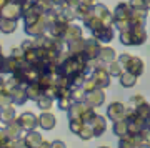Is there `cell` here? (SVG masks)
I'll return each instance as SVG.
<instances>
[{
    "instance_id": "obj_1",
    "label": "cell",
    "mask_w": 150,
    "mask_h": 148,
    "mask_svg": "<svg viewBox=\"0 0 150 148\" xmlns=\"http://www.w3.org/2000/svg\"><path fill=\"white\" fill-rule=\"evenodd\" d=\"M120 42L123 45H144L147 42V32L144 25H130L127 30L120 32Z\"/></svg>"
},
{
    "instance_id": "obj_2",
    "label": "cell",
    "mask_w": 150,
    "mask_h": 148,
    "mask_svg": "<svg viewBox=\"0 0 150 148\" xmlns=\"http://www.w3.org/2000/svg\"><path fill=\"white\" fill-rule=\"evenodd\" d=\"M130 13H132V7L129 2H122L115 7L113 10V25L117 27L118 32L127 30L130 27Z\"/></svg>"
},
{
    "instance_id": "obj_3",
    "label": "cell",
    "mask_w": 150,
    "mask_h": 148,
    "mask_svg": "<svg viewBox=\"0 0 150 148\" xmlns=\"http://www.w3.org/2000/svg\"><path fill=\"white\" fill-rule=\"evenodd\" d=\"M67 113H69V118H80L85 123H88L95 116V108L90 106L87 101H74Z\"/></svg>"
},
{
    "instance_id": "obj_4",
    "label": "cell",
    "mask_w": 150,
    "mask_h": 148,
    "mask_svg": "<svg viewBox=\"0 0 150 148\" xmlns=\"http://www.w3.org/2000/svg\"><path fill=\"white\" fill-rule=\"evenodd\" d=\"M23 28H25V33L30 35L32 38L42 37V35L47 33V22H45V17L40 15V17H37L33 22L23 23Z\"/></svg>"
},
{
    "instance_id": "obj_5",
    "label": "cell",
    "mask_w": 150,
    "mask_h": 148,
    "mask_svg": "<svg viewBox=\"0 0 150 148\" xmlns=\"http://www.w3.org/2000/svg\"><path fill=\"white\" fill-rule=\"evenodd\" d=\"M93 82H95V85H97V88H108L110 87V73H108V70H107V67H97V68H93L92 70V73L88 75Z\"/></svg>"
},
{
    "instance_id": "obj_6",
    "label": "cell",
    "mask_w": 150,
    "mask_h": 148,
    "mask_svg": "<svg viewBox=\"0 0 150 148\" xmlns=\"http://www.w3.org/2000/svg\"><path fill=\"white\" fill-rule=\"evenodd\" d=\"M92 37L97 38L100 43H110L115 38V32H113V27L112 25H102L98 27L97 30L92 32Z\"/></svg>"
},
{
    "instance_id": "obj_7",
    "label": "cell",
    "mask_w": 150,
    "mask_h": 148,
    "mask_svg": "<svg viewBox=\"0 0 150 148\" xmlns=\"http://www.w3.org/2000/svg\"><path fill=\"white\" fill-rule=\"evenodd\" d=\"M125 108H127V106L123 105V103H120V101H112V103L107 106V118L112 120V122L123 120V118H125Z\"/></svg>"
},
{
    "instance_id": "obj_8",
    "label": "cell",
    "mask_w": 150,
    "mask_h": 148,
    "mask_svg": "<svg viewBox=\"0 0 150 148\" xmlns=\"http://www.w3.org/2000/svg\"><path fill=\"white\" fill-rule=\"evenodd\" d=\"M93 15H97L102 20L103 25H112L113 27V13L108 10L103 4H93Z\"/></svg>"
},
{
    "instance_id": "obj_9",
    "label": "cell",
    "mask_w": 150,
    "mask_h": 148,
    "mask_svg": "<svg viewBox=\"0 0 150 148\" xmlns=\"http://www.w3.org/2000/svg\"><path fill=\"white\" fill-rule=\"evenodd\" d=\"M17 122L20 123V127L23 128V132H30V130H35L38 127L37 125V116L33 115V111H23Z\"/></svg>"
},
{
    "instance_id": "obj_10",
    "label": "cell",
    "mask_w": 150,
    "mask_h": 148,
    "mask_svg": "<svg viewBox=\"0 0 150 148\" xmlns=\"http://www.w3.org/2000/svg\"><path fill=\"white\" fill-rule=\"evenodd\" d=\"M85 101L90 106H93V108L102 106L103 101H105V92H103V88H95V90L85 93Z\"/></svg>"
},
{
    "instance_id": "obj_11",
    "label": "cell",
    "mask_w": 150,
    "mask_h": 148,
    "mask_svg": "<svg viewBox=\"0 0 150 148\" xmlns=\"http://www.w3.org/2000/svg\"><path fill=\"white\" fill-rule=\"evenodd\" d=\"M100 48H102V43L98 42L97 38H85V47H83V53H85L88 60H93V58L98 57L100 53Z\"/></svg>"
},
{
    "instance_id": "obj_12",
    "label": "cell",
    "mask_w": 150,
    "mask_h": 148,
    "mask_svg": "<svg viewBox=\"0 0 150 148\" xmlns=\"http://www.w3.org/2000/svg\"><path fill=\"white\" fill-rule=\"evenodd\" d=\"M37 125L42 130H52L57 125V118H55L54 113H50L47 110V111H43V113H40V116H37Z\"/></svg>"
},
{
    "instance_id": "obj_13",
    "label": "cell",
    "mask_w": 150,
    "mask_h": 148,
    "mask_svg": "<svg viewBox=\"0 0 150 148\" xmlns=\"http://www.w3.org/2000/svg\"><path fill=\"white\" fill-rule=\"evenodd\" d=\"M0 15L4 17V18L18 20V18H22V8H20L18 4H12V2H8V4L0 10Z\"/></svg>"
},
{
    "instance_id": "obj_14",
    "label": "cell",
    "mask_w": 150,
    "mask_h": 148,
    "mask_svg": "<svg viewBox=\"0 0 150 148\" xmlns=\"http://www.w3.org/2000/svg\"><path fill=\"white\" fill-rule=\"evenodd\" d=\"M88 123H90L92 130H93V137H100L107 130V118L102 115H98V113H95V116Z\"/></svg>"
},
{
    "instance_id": "obj_15",
    "label": "cell",
    "mask_w": 150,
    "mask_h": 148,
    "mask_svg": "<svg viewBox=\"0 0 150 148\" xmlns=\"http://www.w3.org/2000/svg\"><path fill=\"white\" fill-rule=\"evenodd\" d=\"M82 33H83V30H82L80 25H77V23H69L67 30H65V35H64V42L70 43V42L79 40V38H83Z\"/></svg>"
},
{
    "instance_id": "obj_16",
    "label": "cell",
    "mask_w": 150,
    "mask_h": 148,
    "mask_svg": "<svg viewBox=\"0 0 150 148\" xmlns=\"http://www.w3.org/2000/svg\"><path fill=\"white\" fill-rule=\"evenodd\" d=\"M144 68H145V65L144 62H142V58L140 57H130L129 60V63H127V67L123 70H127V72H130V73H134L135 77H140V75L144 73Z\"/></svg>"
},
{
    "instance_id": "obj_17",
    "label": "cell",
    "mask_w": 150,
    "mask_h": 148,
    "mask_svg": "<svg viewBox=\"0 0 150 148\" xmlns=\"http://www.w3.org/2000/svg\"><path fill=\"white\" fill-rule=\"evenodd\" d=\"M4 130H5L7 137L10 138L12 142H15V140L22 138V132H23V128L20 127V123L17 122V120H13V122H10V123H7Z\"/></svg>"
},
{
    "instance_id": "obj_18",
    "label": "cell",
    "mask_w": 150,
    "mask_h": 148,
    "mask_svg": "<svg viewBox=\"0 0 150 148\" xmlns=\"http://www.w3.org/2000/svg\"><path fill=\"white\" fill-rule=\"evenodd\" d=\"M17 120V111H15V106L13 105H8V106H0V123H7Z\"/></svg>"
},
{
    "instance_id": "obj_19",
    "label": "cell",
    "mask_w": 150,
    "mask_h": 148,
    "mask_svg": "<svg viewBox=\"0 0 150 148\" xmlns=\"http://www.w3.org/2000/svg\"><path fill=\"white\" fill-rule=\"evenodd\" d=\"M23 138H25L28 148H40V145H42V142H43V137L37 132V130H30V132H27V135H25Z\"/></svg>"
},
{
    "instance_id": "obj_20",
    "label": "cell",
    "mask_w": 150,
    "mask_h": 148,
    "mask_svg": "<svg viewBox=\"0 0 150 148\" xmlns=\"http://www.w3.org/2000/svg\"><path fill=\"white\" fill-rule=\"evenodd\" d=\"M97 58H98L102 63L108 65V63H112L113 60H117V53H115V50H113L112 47H102Z\"/></svg>"
},
{
    "instance_id": "obj_21",
    "label": "cell",
    "mask_w": 150,
    "mask_h": 148,
    "mask_svg": "<svg viewBox=\"0 0 150 148\" xmlns=\"http://www.w3.org/2000/svg\"><path fill=\"white\" fill-rule=\"evenodd\" d=\"M12 93V101H13V105H23L25 101L28 100L27 98V92H25V87H17L13 90H10Z\"/></svg>"
},
{
    "instance_id": "obj_22",
    "label": "cell",
    "mask_w": 150,
    "mask_h": 148,
    "mask_svg": "<svg viewBox=\"0 0 150 148\" xmlns=\"http://www.w3.org/2000/svg\"><path fill=\"white\" fill-rule=\"evenodd\" d=\"M35 103H37V106L42 111H47V110L52 108V105H54V97L50 95V93H42V95L35 100Z\"/></svg>"
},
{
    "instance_id": "obj_23",
    "label": "cell",
    "mask_w": 150,
    "mask_h": 148,
    "mask_svg": "<svg viewBox=\"0 0 150 148\" xmlns=\"http://www.w3.org/2000/svg\"><path fill=\"white\" fill-rule=\"evenodd\" d=\"M139 138L137 135H125V137H120L118 140V148H137L139 147Z\"/></svg>"
},
{
    "instance_id": "obj_24",
    "label": "cell",
    "mask_w": 150,
    "mask_h": 148,
    "mask_svg": "<svg viewBox=\"0 0 150 148\" xmlns=\"http://www.w3.org/2000/svg\"><path fill=\"white\" fill-rule=\"evenodd\" d=\"M147 10H139V8H132L130 13V25H144L145 18H147Z\"/></svg>"
},
{
    "instance_id": "obj_25",
    "label": "cell",
    "mask_w": 150,
    "mask_h": 148,
    "mask_svg": "<svg viewBox=\"0 0 150 148\" xmlns=\"http://www.w3.org/2000/svg\"><path fill=\"white\" fill-rule=\"evenodd\" d=\"M137 78H139V77H135L134 73H130V72H127V70H123L122 75L118 77V80H120V85H122L123 88L135 87V83H137Z\"/></svg>"
},
{
    "instance_id": "obj_26",
    "label": "cell",
    "mask_w": 150,
    "mask_h": 148,
    "mask_svg": "<svg viewBox=\"0 0 150 148\" xmlns=\"http://www.w3.org/2000/svg\"><path fill=\"white\" fill-rule=\"evenodd\" d=\"M17 30V20H12V18H4L0 20V32L5 33V35H10Z\"/></svg>"
},
{
    "instance_id": "obj_27",
    "label": "cell",
    "mask_w": 150,
    "mask_h": 148,
    "mask_svg": "<svg viewBox=\"0 0 150 148\" xmlns=\"http://www.w3.org/2000/svg\"><path fill=\"white\" fill-rule=\"evenodd\" d=\"M112 130L118 138L125 137V135H129V122H127L125 118H123V120H118V122H113Z\"/></svg>"
},
{
    "instance_id": "obj_28",
    "label": "cell",
    "mask_w": 150,
    "mask_h": 148,
    "mask_svg": "<svg viewBox=\"0 0 150 148\" xmlns=\"http://www.w3.org/2000/svg\"><path fill=\"white\" fill-rule=\"evenodd\" d=\"M25 92H27V98H28V100H33V101H35L38 97L43 93L37 83H28L27 87H25Z\"/></svg>"
},
{
    "instance_id": "obj_29",
    "label": "cell",
    "mask_w": 150,
    "mask_h": 148,
    "mask_svg": "<svg viewBox=\"0 0 150 148\" xmlns=\"http://www.w3.org/2000/svg\"><path fill=\"white\" fill-rule=\"evenodd\" d=\"M83 125H85V122L80 120V118H69V128H70V132L75 133V135H79V132L82 130Z\"/></svg>"
},
{
    "instance_id": "obj_30",
    "label": "cell",
    "mask_w": 150,
    "mask_h": 148,
    "mask_svg": "<svg viewBox=\"0 0 150 148\" xmlns=\"http://www.w3.org/2000/svg\"><path fill=\"white\" fill-rule=\"evenodd\" d=\"M79 137H80V140H83V142H88V140L93 138V130H92L90 123H85V125L82 127V130L79 132Z\"/></svg>"
},
{
    "instance_id": "obj_31",
    "label": "cell",
    "mask_w": 150,
    "mask_h": 148,
    "mask_svg": "<svg viewBox=\"0 0 150 148\" xmlns=\"http://www.w3.org/2000/svg\"><path fill=\"white\" fill-rule=\"evenodd\" d=\"M107 70H108V73H110V77H120L122 72H123L122 65L118 63L117 60H113L112 63H108L107 65Z\"/></svg>"
},
{
    "instance_id": "obj_32",
    "label": "cell",
    "mask_w": 150,
    "mask_h": 148,
    "mask_svg": "<svg viewBox=\"0 0 150 148\" xmlns=\"http://www.w3.org/2000/svg\"><path fill=\"white\" fill-rule=\"evenodd\" d=\"M132 8H139V10H150V0H130L129 2Z\"/></svg>"
},
{
    "instance_id": "obj_33",
    "label": "cell",
    "mask_w": 150,
    "mask_h": 148,
    "mask_svg": "<svg viewBox=\"0 0 150 148\" xmlns=\"http://www.w3.org/2000/svg\"><path fill=\"white\" fill-rule=\"evenodd\" d=\"M13 101H12V93L8 90H2L0 92V106H8V105H12Z\"/></svg>"
},
{
    "instance_id": "obj_34",
    "label": "cell",
    "mask_w": 150,
    "mask_h": 148,
    "mask_svg": "<svg viewBox=\"0 0 150 148\" xmlns=\"http://www.w3.org/2000/svg\"><path fill=\"white\" fill-rule=\"evenodd\" d=\"M72 103H74L72 97H65V98H60V100H57V105H59V108H60V110H64V111L69 110Z\"/></svg>"
},
{
    "instance_id": "obj_35",
    "label": "cell",
    "mask_w": 150,
    "mask_h": 148,
    "mask_svg": "<svg viewBox=\"0 0 150 148\" xmlns=\"http://www.w3.org/2000/svg\"><path fill=\"white\" fill-rule=\"evenodd\" d=\"M145 101V98H144V95H140V93H137V95H134V97H130V106H139L140 103H144Z\"/></svg>"
},
{
    "instance_id": "obj_36",
    "label": "cell",
    "mask_w": 150,
    "mask_h": 148,
    "mask_svg": "<svg viewBox=\"0 0 150 148\" xmlns=\"http://www.w3.org/2000/svg\"><path fill=\"white\" fill-rule=\"evenodd\" d=\"M137 138H139V142L150 143V130H142V132H139L137 133Z\"/></svg>"
},
{
    "instance_id": "obj_37",
    "label": "cell",
    "mask_w": 150,
    "mask_h": 148,
    "mask_svg": "<svg viewBox=\"0 0 150 148\" xmlns=\"http://www.w3.org/2000/svg\"><path fill=\"white\" fill-rule=\"evenodd\" d=\"M35 47V43H33V38L32 40H23V42L20 43V48L25 52V50H28V48H33Z\"/></svg>"
},
{
    "instance_id": "obj_38",
    "label": "cell",
    "mask_w": 150,
    "mask_h": 148,
    "mask_svg": "<svg viewBox=\"0 0 150 148\" xmlns=\"http://www.w3.org/2000/svg\"><path fill=\"white\" fill-rule=\"evenodd\" d=\"M13 145H15V148H28V145H27V142H25V138L23 137L18 138V140H15Z\"/></svg>"
},
{
    "instance_id": "obj_39",
    "label": "cell",
    "mask_w": 150,
    "mask_h": 148,
    "mask_svg": "<svg viewBox=\"0 0 150 148\" xmlns=\"http://www.w3.org/2000/svg\"><path fill=\"white\" fill-rule=\"evenodd\" d=\"M8 142H12V140L7 137L5 130H4V128H0V145H4V143H8Z\"/></svg>"
},
{
    "instance_id": "obj_40",
    "label": "cell",
    "mask_w": 150,
    "mask_h": 148,
    "mask_svg": "<svg viewBox=\"0 0 150 148\" xmlns=\"http://www.w3.org/2000/svg\"><path fill=\"white\" fill-rule=\"evenodd\" d=\"M50 148H67L62 140H54V142H50Z\"/></svg>"
},
{
    "instance_id": "obj_41",
    "label": "cell",
    "mask_w": 150,
    "mask_h": 148,
    "mask_svg": "<svg viewBox=\"0 0 150 148\" xmlns=\"http://www.w3.org/2000/svg\"><path fill=\"white\" fill-rule=\"evenodd\" d=\"M4 68H5V57L0 55V73H4Z\"/></svg>"
},
{
    "instance_id": "obj_42",
    "label": "cell",
    "mask_w": 150,
    "mask_h": 148,
    "mask_svg": "<svg viewBox=\"0 0 150 148\" xmlns=\"http://www.w3.org/2000/svg\"><path fill=\"white\" fill-rule=\"evenodd\" d=\"M50 2H52L55 7H60V5H64L65 4V0H50Z\"/></svg>"
},
{
    "instance_id": "obj_43",
    "label": "cell",
    "mask_w": 150,
    "mask_h": 148,
    "mask_svg": "<svg viewBox=\"0 0 150 148\" xmlns=\"http://www.w3.org/2000/svg\"><path fill=\"white\" fill-rule=\"evenodd\" d=\"M0 148H15L13 142H8V143H4V145H0Z\"/></svg>"
},
{
    "instance_id": "obj_44",
    "label": "cell",
    "mask_w": 150,
    "mask_h": 148,
    "mask_svg": "<svg viewBox=\"0 0 150 148\" xmlns=\"http://www.w3.org/2000/svg\"><path fill=\"white\" fill-rule=\"evenodd\" d=\"M7 87H5V78H4V77H0V92L2 90H5Z\"/></svg>"
},
{
    "instance_id": "obj_45",
    "label": "cell",
    "mask_w": 150,
    "mask_h": 148,
    "mask_svg": "<svg viewBox=\"0 0 150 148\" xmlns=\"http://www.w3.org/2000/svg\"><path fill=\"white\" fill-rule=\"evenodd\" d=\"M137 148H150V143H145V142H140Z\"/></svg>"
},
{
    "instance_id": "obj_46",
    "label": "cell",
    "mask_w": 150,
    "mask_h": 148,
    "mask_svg": "<svg viewBox=\"0 0 150 148\" xmlns=\"http://www.w3.org/2000/svg\"><path fill=\"white\" fill-rule=\"evenodd\" d=\"M0 55H2V45H0Z\"/></svg>"
},
{
    "instance_id": "obj_47",
    "label": "cell",
    "mask_w": 150,
    "mask_h": 148,
    "mask_svg": "<svg viewBox=\"0 0 150 148\" xmlns=\"http://www.w3.org/2000/svg\"><path fill=\"white\" fill-rule=\"evenodd\" d=\"M98 148H110V147H98Z\"/></svg>"
},
{
    "instance_id": "obj_48",
    "label": "cell",
    "mask_w": 150,
    "mask_h": 148,
    "mask_svg": "<svg viewBox=\"0 0 150 148\" xmlns=\"http://www.w3.org/2000/svg\"><path fill=\"white\" fill-rule=\"evenodd\" d=\"M0 20H2V15H0Z\"/></svg>"
}]
</instances>
